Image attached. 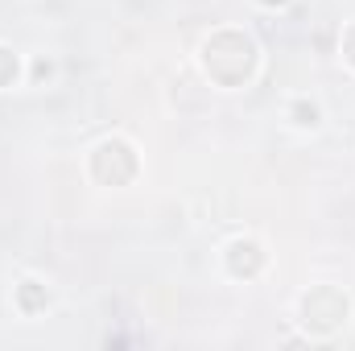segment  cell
Masks as SVG:
<instances>
[{
    "instance_id": "6da1fadb",
    "label": "cell",
    "mask_w": 355,
    "mask_h": 351,
    "mask_svg": "<svg viewBox=\"0 0 355 351\" xmlns=\"http://www.w3.org/2000/svg\"><path fill=\"white\" fill-rule=\"evenodd\" d=\"M12 75H17V58H12L8 50H0V87L12 83Z\"/></svg>"
},
{
    "instance_id": "7a4b0ae2",
    "label": "cell",
    "mask_w": 355,
    "mask_h": 351,
    "mask_svg": "<svg viewBox=\"0 0 355 351\" xmlns=\"http://www.w3.org/2000/svg\"><path fill=\"white\" fill-rule=\"evenodd\" d=\"M293 112H297V120H302V124H314V116H318V112H314V103H310V108H306V103H297Z\"/></svg>"
},
{
    "instance_id": "3957f363",
    "label": "cell",
    "mask_w": 355,
    "mask_h": 351,
    "mask_svg": "<svg viewBox=\"0 0 355 351\" xmlns=\"http://www.w3.org/2000/svg\"><path fill=\"white\" fill-rule=\"evenodd\" d=\"M347 54H352V62H355V29L347 33Z\"/></svg>"
},
{
    "instance_id": "277c9868",
    "label": "cell",
    "mask_w": 355,
    "mask_h": 351,
    "mask_svg": "<svg viewBox=\"0 0 355 351\" xmlns=\"http://www.w3.org/2000/svg\"><path fill=\"white\" fill-rule=\"evenodd\" d=\"M265 4H281V0H265Z\"/></svg>"
}]
</instances>
